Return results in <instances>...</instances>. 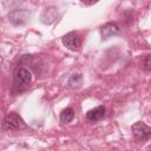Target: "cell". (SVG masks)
<instances>
[{"mask_svg": "<svg viewBox=\"0 0 151 151\" xmlns=\"http://www.w3.org/2000/svg\"><path fill=\"white\" fill-rule=\"evenodd\" d=\"M105 112H106V109L103 105H99V106H97V107L91 109L90 111H87L86 119L88 122H91V123L99 122V120H101L105 117Z\"/></svg>", "mask_w": 151, "mask_h": 151, "instance_id": "obj_7", "label": "cell"}, {"mask_svg": "<svg viewBox=\"0 0 151 151\" xmlns=\"http://www.w3.org/2000/svg\"><path fill=\"white\" fill-rule=\"evenodd\" d=\"M67 84L71 88H78L80 87V85L83 84V77L80 73H73L72 76H70Z\"/></svg>", "mask_w": 151, "mask_h": 151, "instance_id": "obj_10", "label": "cell"}, {"mask_svg": "<svg viewBox=\"0 0 151 151\" xmlns=\"http://www.w3.org/2000/svg\"><path fill=\"white\" fill-rule=\"evenodd\" d=\"M58 18V11L55 7H48L46 9H44V12L40 15V21L45 25H51L52 22H54Z\"/></svg>", "mask_w": 151, "mask_h": 151, "instance_id": "obj_8", "label": "cell"}, {"mask_svg": "<svg viewBox=\"0 0 151 151\" xmlns=\"http://www.w3.org/2000/svg\"><path fill=\"white\" fill-rule=\"evenodd\" d=\"M120 33V28L116 22H106L100 27V35L103 40H106L111 37L118 35Z\"/></svg>", "mask_w": 151, "mask_h": 151, "instance_id": "obj_6", "label": "cell"}, {"mask_svg": "<svg viewBox=\"0 0 151 151\" xmlns=\"http://www.w3.org/2000/svg\"><path fill=\"white\" fill-rule=\"evenodd\" d=\"M31 18V12L26 8H17L12 9L8 13V20L15 25V26H21L25 25Z\"/></svg>", "mask_w": 151, "mask_h": 151, "instance_id": "obj_2", "label": "cell"}, {"mask_svg": "<svg viewBox=\"0 0 151 151\" xmlns=\"http://www.w3.org/2000/svg\"><path fill=\"white\" fill-rule=\"evenodd\" d=\"M25 126L24 120L21 119V117L15 113V112H11L8 113L4 120H2V129L6 131H15L19 129H22Z\"/></svg>", "mask_w": 151, "mask_h": 151, "instance_id": "obj_1", "label": "cell"}, {"mask_svg": "<svg viewBox=\"0 0 151 151\" xmlns=\"http://www.w3.org/2000/svg\"><path fill=\"white\" fill-rule=\"evenodd\" d=\"M61 42H63V45L66 48H68L70 51H74V52L76 51H79L80 50V46H81L80 37L76 32H70V33L65 34L61 38Z\"/></svg>", "mask_w": 151, "mask_h": 151, "instance_id": "obj_5", "label": "cell"}, {"mask_svg": "<svg viewBox=\"0 0 151 151\" xmlns=\"http://www.w3.org/2000/svg\"><path fill=\"white\" fill-rule=\"evenodd\" d=\"M32 81V73L25 67H18L14 72V86L27 87Z\"/></svg>", "mask_w": 151, "mask_h": 151, "instance_id": "obj_3", "label": "cell"}, {"mask_svg": "<svg viewBox=\"0 0 151 151\" xmlns=\"http://www.w3.org/2000/svg\"><path fill=\"white\" fill-rule=\"evenodd\" d=\"M132 134L138 140H147L151 134V129L143 122H137L131 126Z\"/></svg>", "mask_w": 151, "mask_h": 151, "instance_id": "obj_4", "label": "cell"}, {"mask_svg": "<svg viewBox=\"0 0 151 151\" xmlns=\"http://www.w3.org/2000/svg\"><path fill=\"white\" fill-rule=\"evenodd\" d=\"M83 4H85V5H92V4H96L97 1H99V0H80Z\"/></svg>", "mask_w": 151, "mask_h": 151, "instance_id": "obj_12", "label": "cell"}, {"mask_svg": "<svg viewBox=\"0 0 151 151\" xmlns=\"http://www.w3.org/2000/svg\"><path fill=\"white\" fill-rule=\"evenodd\" d=\"M144 67H145V70L149 72L150 71V54H147V55H145V61H144Z\"/></svg>", "mask_w": 151, "mask_h": 151, "instance_id": "obj_11", "label": "cell"}, {"mask_svg": "<svg viewBox=\"0 0 151 151\" xmlns=\"http://www.w3.org/2000/svg\"><path fill=\"white\" fill-rule=\"evenodd\" d=\"M74 118V111L71 107H66L60 112V122L63 124H68Z\"/></svg>", "mask_w": 151, "mask_h": 151, "instance_id": "obj_9", "label": "cell"}]
</instances>
